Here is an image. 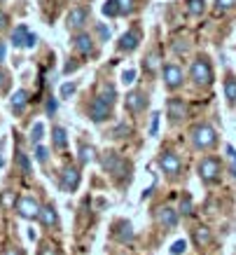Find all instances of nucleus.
<instances>
[{
    "label": "nucleus",
    "instance_id": "35",
    "mask_svg": "<svg viewBox=\"0 0 236 255\" xmlns=\"http://www.w3.org/2000/svg\"><path fill=\"white\" fill-rule=\"evenodd\" d=\"M180 211H183L185 216H192V199L187 197V194L180 199Z\"/></svg>",
    "mask_w": 236,
    "mask_h": 255
},
{
    "label": "nucleus",
    "instance_id": "16",
    "mask_svg": "<svg viewBox=\"0 0 236 255\" xmlns=\"http://www.w3.org/2000/svg\"><path fill=\"white\" fill-rule=\"evenodd\" d=\"M133 227H131V223H126V220H119V223L115 225V239L122 241V244H131L133 241Z\"/></svg>",
    "mask_w": 236,
    "mask_h": 255
},
{
    "label": "nucleus",
    "instance_id": "30",
    "mask_svg": "<svg viewBox=\"0 0 236 255\" xmlns=\"http://www.w3.org/2000/svg\"><path fill=\"white\" fill-rule=\"evenodd\" d=\"M227 150V159H229V169H232V173H234V178H236V150L232 145H227L225 147Z\"/></svg>",
    "mask_w": 236,
    "mask_h": 255
},
{
    "label": "nucleus",
    "instance_id": "31",
    "mask_svg": "<svg viewBox=\"0 0 236 255\" xmlns=\"http://www.w3.org/2000/svg\"><path fill=\"white\" fill-rule=\"evenodd\" d=\"M77 85L75 82H66V85H61V99H70L73 94H75Z\"/></svg>",
    "mask_w": 236,
    "mask_h": 255
},
{
    "label": "nucleus",
    "instance_id": "22",
    "mask_svg": "<svg viewBox=\"0 0 236 255\" xmlns=\"http://www.w3.org/2000/svg\"><path fill=\"white\" fill-rule=\"evenodd\" d=\"M52 138H54V145L56 147H66L68 145V133L63 127H54L52 129Z\"/></svg>",
    "mask_w": 236,
    "mask_h": 255
},
{
    "label": "nucleus",
    "instance_id": "27",
    "mask_svg": "<svg viewBox=\"0 0 236 255\" xmlns=\"http://www.w3.org/2000/svg\"><path fill=\"white\" fill-rule=\"evenodd\" d=\"M103 14L106 16H122L119 14V7H117V0H106V5H103Z\"/></svg>",
    "mask_w": 236,
    "mask_h": 255
},
{
    "label": "nucleus",
    "instance_id": "28",
    "mask_svg": "<svg viewBox=\"0 0 236 255\" xmlns=\"http://www.w3.org/2000/svg\"><path fill=\"white\" fill-rule=\"evenodd\" d=\"M185 251H187V241L185 239L173 241V246H171V255H183Z\"/></svg>",
    "mask_w": 236,
    "mask_h": 255
},
{
    "label": "nucleus",
    "instance_id": "20",
    "mask_svg": "<svg viewBox=\"0 0 236 255\" xmlns=\"http://www.w3.org/2000/svg\"><path fill=\"white\" fill-rule=\"evenodd\" d=\"M185 9L192 16H201L206 12V2L204 0H185Z\"/></svg>",
    "mask_w": 236,
    "mask_h": 255
},
{
    "label": "nucleus",
    "instance_id": "15",
    "mask_svg": "<svg viewBox=\"0 0 236 255\" xmlns=\"http://www.w3.org/2000/svg\"><path fill=\"white\" fill-rule=\"evenodd\" d=\"M157 223L164 227V230H173L178 225V213H175L171 206H164V209L157 211Z\"/></svg>",
    "mask_w": 236,
    "mask_h": 255
},
{
    "label": "nucleus",
    "instance_id": "9",
    "mask_svg": "<svg viewBox=\"0 0 236 255\" xmlns=\"http://www.w3.org/2000/svg\"><path fill=\"white\" fill-rule=\"evenodd\" d=\"M59 185H61L63 192H75L77 187H80V171H77V166H66L63 169Z\"/></svg>",
    "mask_w": 236,
    "mask_h": 255
},
{
    "label": "nucleus",
    "instance_id": "4",
    "mask_svg": "<svg viewBox=\"0 0 236 255\" xmlns=\"http://www.w3.org/2000/svg\"><path fill=\"white\" fill-rule=\"evenodd\" d=\"M101 166H103V171H108L113 178H117V180H122L124 178V171L129 169V164L124 162L122 157L117 155V152H103L101 155Z\"/></svg>",
    "mask_w": 236,
    "mask_h": 255
},
{
    "label": "nucleus",
    "instance_id": "25",
    "mask_svg": "<svg viewBox=\"0 0 236 255\" xmlns=\"http://www.w3.org/2000/svg\"><path fill=\"white\" fill-rule=\"evenodd\" d=\"M159 66H161L159 52H152V54L145 59V70H147V73H157V70H159Z\"/></svg>",
    "mask_w": 236,
    "mask_h": 255
},
{
    "label": "nucleus",
    "instance_id": "7",
    "mask_svg": "<svg viewBox=\"0 0 236 255\" xmlns=\"http://www.w3.org/2000/svg\"><path fill=\"white\" fill-rule=\"evenodd\" d=\"M183 80H185L183 68H178L175 63H168V66H164V85H166V89L175 92L178 87H183Z\"/></svg>",
    "mask_w": 236,
    "mask_h": 255
},
{
    "label": "nucleus",
    "instance_id": "17",
    "mask_svg": "<svg viewBox=\"0 0 236 255\" xmlns=\"http://www.w3.org/2000/svg\"><path fill=\"white\" fill-rule=\"evenodd\" d=\"M38 220L42 223V227H56L59 225V213H56V209H54L52 204H47V206L40 209Z\"/></svg>",
    "mask_w": 236,
    "mask_h": 255
},
{
    "label": "nucleus",
    "instance_id": "47",
    "mask_svg": "<svg viewBox=\"0 0 236 255\" xmlns=\"http://www.w3.org/2000/svg\"><path fill=\"white\" fill-rule=\"evenodd\" d=\"M2 147H5V140H0V169L5 166V159H2Z\"/></svg>",
    "mask_w": 236,
    "mask_h": 255
},
{
    "label": "nucleus",
    "instance_id": "44",
    "mask_svg": "<svg viewBox=\"0 0 236 255\" xmlns=\"http://www.w3.org/2000/svg\"><path fill=\"white\" fill-rule=\"evenodd\" d=\"M99 33H101V38H103V40H108V38H110V31H108L106 26H103V23H101V26H99Z\"/></svg>",
    "mask_w": 236,
    "mask_h": 255
},
{
    "label": "nucleus",
    "instance_id": "23",
    "mask_svg": "<svg viewBox=\"0 0 236 255\" xmlns=\"http://www.w3.org/2000/svg\"><path fill=\"white\" fill-rule=\"evenodd\" d=\"M211 230L208 227H199V230H194V244L197 246H206V244H211Z\"/></svg>",
    "mask_w": 236,
    "mask_h": 255
},
{
    "label": "nucleus",
    "instance_id": "40",
    "mask_svg": "<svg viewBox=\"0 0 236 255\" xmlns=\"http://www.w3.org/2000/svg\"><path fill=\"white\" fill-rule=\"evenodd\" d=\"M159 113H152V122H150V136H157V129H159Z\"/></svg>",
    "mask_w": 236,
    "mask_h": 255
},
{
    "label": "nucleus",
    "instance_id": "42",
    "mask_svg": "<svg viewBox=\"0 0 236 255\" xmlns=\"http://www.w3.org/2000/svg\"><path fill=\"white\" fill-rule=\"evenodd\" d=\"M56 113V99H49L47 101V115H54Z\"/></svg>",
    "mask_w": 236,
    "mask_h": 255
},
{
    "label": "nucleus",
    "instance_id": "18",
    "mask_svg": "<svg viewBox=\"0 0 236 255\" xmlns=\"http://www.w3.org/2000/svg\"><path fill=\"white\" fill-rule=\"evenodd\" d=\"M26 106H28V92H26V89L14 92L12 101H9V108H12V113H14V115H21L23 110H26Z\"/></svg>",
    "mask_w": 236,
    "mask_h": 255
},
{
    "label": "nucleus",
    "instance_id": "6",
    "mask_svg": "<svg viewBox=\"0 0 236 255\" xmlns=\"http://www.w3.org/2000/svg\"><path fill=\"white\" fill-rule=\"evenodd\" d=\"M113 113V103H108L103 96H96V99L89 103V117H92L94 122H103L108 120Z\"/></svg>",
    "mask_w": 236,
    "mask_h": 255
},
{
    "label": "nucleus",
    "instance_id": "2",
    "mask_svg": "<svg viewBox=\"0 0 236 255\" xmlns=\"http://www.w3.org/2000/svg\"><path fill=\"white\" fill-rule=\"evenodd\" d=\"M190 78L194 85L199 87H208L213 82V68L206 56H199L197 61H192V68H190Z\"/></svg>",
    "mask_w": 236,
    "mask_h": 255
},
{
    "label": "nucleus",
    "instance_id": "21",
    "mask_svg": "<svg viewBox=\"0 0 236 255\" xmlns=\"http://www.w3.org/2000/svg\"><path fill=\"white\" fill-rule=\"evenodd\" d=\"M94 159H96V150H94V145L80 143V164H92Z\"/></svg>",
    "mask_w": 236,
    "mask_h": 255
},
{
    "label": "nucleus",
    "instance_id": "1",
    "mask_svg": "<svg viewBox=\"0 0 236 255\" xmlns=\"http://www.w3.org/2000/svg\"><path fill=\"white\" fill-rule=\"evenodd\" d=\"M190 138L197 150H211L218 143V131H215L211 124H194L190 131Z\"/></svg>",
    "mask_w": 236,
    "mask_h": 255
},
{
    "label": "nucleus",
    "instance_id": "19",
    "mask_svg": "<svg viewBox=\"0 0 236 255\" xmlns=\"http://www.w3.org/2000/svg\"><path fill=\"white\" fill-rule=\"evenodd\" d=\"M28 26L21 23V26H16L14 33H12V45L14 47H26V40H28Z\"/></svg>",
    "mask_w": 236,
    "mask_h": 255
},
{
    "label": "nucleus",
    "instance_id": "38",
    "mask_svg": "<svg viewBox=\"0 0 236 255\" xmlns=\"http://www.w3.org/2000/svg\"><path fill=\"white\" fill-rule=\"evenodd\" d=\"M122 82H124V85H131V82H136V70H133V68L124 70V73H122Z\"/></svg>",
    "mask_w": 236,
    "mask_h": 255
},
{
    "label": "nucleus",
    "instance_id": "39",
    "mask_svg": "<svg viewBox=\"0 0 236 255\" xmlns=\"http://www.w3.org/2000/svg\"><path fill=\"white\" fill-rule=\"evenodd\" d=\"M40 255H59V251H56L54 244H42L40 246Z\"/></svg>",
    "mask_w": 236,
    "mask_h": 255
},
{
    "label": "nucleus",
    "instance_id": "24",
    "mask_svg": "<svg viewBox=\"0 0 236 255\" xmlns=\"http://www.w3.org/2000/svg\"><path fill=\"white\" fill-rule=\"evenodd\" d=\"M225 96L229 103H236V78H232V75L225 80Z\"/></svg>",
    "mask_w": 236,
    "mask_h": 255
},
{
    "label": "nucleus",
    "instance_id": "33",
    "mask_svg": "<svg viewBox=\"0 0 236 255\" xmlns=\"http://www.w3.org/2000/svg\"><path fill=\"white\" fill-rule=\"evenodd\" d=\"M47 157H49V150H47L45 145H35V159H38L40 164H45Z\"/></svg>",
    "mask_w": 236,
    "mask_h": 255
},
{
    "label": "nucleus",
    "instance_id": "34",
    "mask_svg": "<svg viewBox=\"0 0 236 255\" xmlns=\"http://www.w3.org/2000/svg\"><path fill=\"white\" fill-rule=\"evenodd\" d=\"M236 5V0H215V7H218V12H227V9H232Z\"/></svg>",
    "mask_w": 236,
    "mask_h": 255
},
{
    "label": "nucleus",
    "instance_id": "26",
    "mask_svg": "<svg viewBox=\"0 0 236 255\" xmlns=\"http://www.w3.org/2000/svg\"><path fill=\"white\" fill-rule=\"evenodd\" d=\"M42 136H45V124L42 122H35L33 124V131H31V140L38 145L40 140H42Z\"/></svg>",
    "mask_w": 236,
    "mask_h": 255
},
{
    "label": "nucleus",
    "instance_id": "11",
    "mask_svg": "<svg viewBox=\"0 0 236 255\" xmlns=\"http://www.w3.org/2000/svg\"><path fill=\"white\" fill-rule=\"evenodd\" d=\"M138 45H140V31L133 26V28H129V31L119 38V45L117 47H119V52H136Z\"/></svg>",
    "mask_w": 236,
    "mask_h": 255
},
{
    "label": "nucleus",
    "instance_id": "29",
    "mask_svg": "<svg viewBox=\"0 0 236 255\" xmlns=\"http://www.w3.org/2000/svg\"><path fill=\"white\" fill-rule=\"evenodd\" d=\"M119 14H131L133 12V0H117Z\"/></svg>",
    "mask_w": 236,
    "mask_h": 255
},
{
    "label": "nucleus",
    "instance_id": "3",
    "mask_svg": "<svg viewBox=\"0 0 236 255\" xmlns=\"http://www.w3.org/2000/svg\"><path fill=\"white\" fill-rule=\"evenodd\" d=\"M199 171V178L204 180L206 185H215L220 180V173H222V164L215 159V157H204L197 166Z\"/></svg>",
    "mask_w": 236,
    "mask_h": 255
},
{
    "label": "nucleus",
    "instance_id": "5",
    "mask_svg": "<svg viewBox=\"0 0 236 255\" xmlns=\"http://www.w3.org/2000/svg\"><path fill=\"white\" fill-rule=\"evenodd\" d=\"M40 209H42V206H40V201L35 199V197H31V194L16 197L14 211L23 218V220H35V218L40 216Z\"/></svg>",
    "mask_w": 236,
    "mask_h": 255
},
{
    "label": "nucleus",
    "instance_id": "37",
    "mask_svg": "<svg viewBox=\"0 0 236 255\" xmlns=\"http://www.w3.org/2000/svg\"><path fill=\"white\" fill-rule=\"evenodd\" d=\"M2 204H5V206H7V209H14V204H16V197L12 192H2Z\"/></svg>",
    "mask_w": 236,
    "mask_h": 255
},
{
    "label": "nucleus",
    "instance_id": "32",
    "mask_svg": "<svg viewBox=\"0 0 236 255\" xmlns=\"http://www.w3.org/2000/svg\"><path fill=\"white\" fill-rule=\"evenodd\" d=\"M16 162H19L23 173H31V164H28V157L23 155V152H16Z\"/></svg>",
    "mask_w": 236,
    "mask_h": 255
},
{
    "label": "nucleus",
    "instance_id": "46",
    "mask_svg": "<svg viewBox=\"0 0 236 255\" xmlns=\"http://www.w3.org/2000/svg\"><path fill=\"white\" fill-rule=\"evenodd\" d=\"M2 255H21V251H19V248H5Z\"/></svg>",
    "mask_w": 236,
    "mask_h": 255
},
{
    "label": "nucleus",
    "instance_id": "41",
    "mask_svg": "<svg viewBox=\"0 0 236 255\" xmlns=\"http://www.w3.org/2000/svg\"><path fill=\"white\" fill-rule=\"evenodd\" d=\"M7 23H9V16L0 9V31H5V28H7Z\"/></svg>",
    "mask_w": 236,
    "mask_h": 255
},
{
    "label": "nucleus",
    "instance_id": "14",
    "mask_svg": "<svg viewBox=\"0 0 236 255\" xmlns=\"http://www.w3.org/2000/svg\"><path fill=\"white\" fill-rule=\"evenodd\" d=\"M73 47L77 49V54L82 56H89L94 52V40L89 33H77L75 38H73Z\"/></svg>",
    "mask_w": 236,
    "mask_h": 255
},
{
    "label": "nucleus",
    "instance_id": "12",
    "mask_svg": "<svg viewBox=\"0 0 236 255\" xmlns=\"http://www.w3.org/2000/svg\"><path fill=\"white\" fill-rule=\"evenodd\" d=\"M145 106H147V96H145L143 92H129L126 94V99H124V108L129 110V113H140V110H145Z\"/></svg>",
    "mask_w": 236,
    "mask_h": 255
},
{
    "label": "nucleus",
    "instance_id": "13",
    "mask_svg": "<svg viewBox=\"0 0 236 255\" xmlns=\"http://www.w3.org/2000/svg\"><path fill=\"white\" fill-rule=\"evenodd\" d=\"M166 113L171 117V122H180L185 115H187V103L183 99H168L166 101Z\"/></svg>",
    "mask_w": 236,
    "mask_h": 255
},
{
    "label": "nucleus",
    "instance_id": "43",
    "mask_svg": "<svg viewBox=\"0 0 236 255\" xmlns=\"http://www.w3.org/2000/svg\"><path fill=\"white\" fill-rule=\"evenodd\" d=\"M38 45V35L35 33H28V40H26V47H35Z\"/></svg>",
    "mask_w": 236,
    "mask_h": 255
},
{
    "label": "nucleus",
    "instance_id": "45",
    "mask_svg": "<svg viewBox=\"0 0 236 255\" xmlns=\"http://www.w3.org/2000/svg\"><path fill=\"white\" fill-rule=\"evenodd\" d=\"M5 87H7V75H5V73L0 70V92H2Z\"/></svg>",
    "mask_w": 236,
    "mask_h": 255
},
{
    "label": "nucleus",
    "instance_id": "48",
    "mask_svg": "<svg viewBox=\"0 0 236 255\" xmlns=\"http://www.w3.org/2000/svg\"><path fill=\"white\" fill-rule=\"evenodd\" d=\"M5 54H7V49H5V45H0V63L5 61Z\"/></svg>",
    "mask_w": 236,
    "mask_h": 255
},
{
    "label": "nucleus",
    "instance_id": "8",
    "mask_svg": "<svg viewBox=\"0 0 236 255\" xmlns=\"http://www.w3.org/2000/svg\"><path fill=\"white\" fill-rule=\"evenodd\" d=\"M159 166H161L164 173H168V176H178L180 169H183V162H180V157L175 155V152L166 150V152H161L159 155Z\"/></svg>",
    "mask_w": 236,
    "mask_h": 255
},
{
    "label": "nucleus",
    "instance_id": "36",
    "mask_svg": "<svg viewBox=\"0 0 236 255\" xmlns=\"http://www.w3.org/2000/svg\"><path fill=\"white\" fill-rule=\"evenodd\" d=\"M103 99L108 101V103H115V96H117V92H115V87L113 85H108L106 89H103V94H101Z\"/></svg>",
    "mask_w": 236,
    "mask_h": 255
},
{
    "label": "nucleus",
    "instance_id": "10",
    "mask_svg": "<svg viewBox=\"0 0 236 255\" xmlns=\"http://www.w3.org/2000/svg\"><path fill=\"white\" fill-rule=\"evenodd\" d=\"M89 9L87 7H73L68 12V19H66V23H68V28H73V31H80V28H84V23L89 21Z\"/></svg>",
    "mask_w": 236,
    "mask_h": 255
}]
</instances>
